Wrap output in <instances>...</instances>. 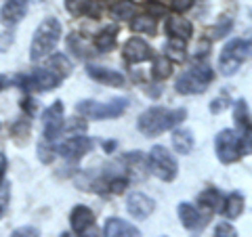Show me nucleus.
<instances>
[{
  "label": "nucleus",
  "instance_id": "nucleus-1",
  "mask_svg": "<svg viewBox=\"0 0 252 237\" xmlns=\"http://www.w3.org/2000/svg\"><path fill=\"white\" fill-rule=\"evenodd\" d=\"M187 118V109H166V107H149L147 112H143L137 120L139 132H143L145 137H156L166 130L177 128V124H181Z\"/></svg>",
  "mask_w": 252,
  "mask_h": 237
},
{
  "label": "nucleus",
  "instance_id": "nucleus-2",
  "mask_svg": "<svg viewBox=\"0 0 252 237\" xmlns=\"http://www.w3.org/2000/svg\"><path fill=\"white\" fill-rule=\"evenodd\" d=\"M61 38V23L55 17H46L40 26L36 28L34 36H32L30 44V59L32 61H40L55 51V46L59 44Z\"/></svg>",
  "mask_w": 252,
  "mask_h": 237
},
{
  "label": "nucleus",
  "instance_id": "nucleus-3",
  "mask_svg": "<svg viewBox=\"0 0 252 237\" xmlns=\"http://www.w3.org/2000/svg\"><path fill=\"white\" fill-rule=\"evenodd\" d=\"M215 78V72L206 61L193 63L191 69H187L185 74L179 76V80L175 84V90L179 94H200L208 89V84Z\"/></svg>",
  "mask_w": 252,
  "mask_h": 237
},
{
  "label": "nucleus",
  "instance_id": "nucleus-4",
  "mask_svg": "<svg viewBox=\"0 0 252 237\" xmlns=\"http://www.w3.org/2000/svg\"><path fill=\"white\" fill-rule=\"evenodd\" d=\"M250 57V40L248 38H233L219 55V69L223 76H235L238 69Z\"/></svg>",
  "mask_w": 252,
  "mask_h": 237
},
{
  "label": "nucleus",
  "instance_id": "nucleus-5",
  "mask_svg": "<svg viewBox=\"0 0 252 237\" xmlns=\"http://www.w3.org/2000/svg\"><path fill=\"white\" fill-rule=\"evenodd\" d=\"M126 107H128V99L118 97L112 99L107 103H99V101H80L76 105L78 116L86 118V120H114V118H120Z\"/></svg>",
  "mask_w": 252,
  "mask_h": 237
},
{
  "label": "nucleus",
  "instance_id": "nucleus-6",
  "mask_svg": "<svg viewBox=\"0 0 252 237\" xmlns=\"http://www.w3.org/2000/svg\"><path fill=\"white\" fill-rule=\"evenodd\" d=\"M147 168L152 170V175H156L160 180H164V183L175 180L179 175V164L175 160V155L162 145L152 147L149 157H147Z\"/></svg>",
  "mask_w": 252,
  "mask_h": 237
},
{
  "label": "nucleus",
  "instance_id": "nucleus-7",
  "mask_svg": "<svg viewBox=\"0 0 252 237\" xmlns=\"http://www.w3.org/2000/svg\"><path fill=\"white\" fill-rule=\"evenodd\" d=\"M215 151L220 164H233L240 160L242 149H240V134L233 128H225L217 134L215 139Z\"/></svg>",
  "mask_w": 252,
  "mask_h": 237
},
{
  "label": "nucleus",
  "instance_id": "nucleus-8",
  "mask_svg": "<svg viewBox=\"0 0 252 237\" xmlns=\"http://www.w3.org/2000/svg\"><path fill=\"white\" fill-rule=\"evenodd\" d=\"M93 147H94L93 139L84 137V134H74V137H69L67 141H63V143L55 149V153L67 162H80Z\"/></svg>",
  "mask_w": 252,
  "mask_h": 237
},
{
  "label": "nucleus",
  "instance_id": "nucleus-9",
  "mask_svg": "<svg viewBox=\"0 0 252 237\" xmlns=\"http://www.w3.org/2000/svg\"><path fill=\"white\" fill-rule=\"evenodd\" d=\"M42 139L49 141V143H55V139L59 137V132L63 130V103L61 101H55L51 107L44 109L42 114Z\"/></svg>",
  "mask_w": 252,
  "mask_h": 237
},
{
  "label": "nucleus",
  "instance_id": "nucleus-10",
  "mask_svg": "<svg viewBox=\"0 0 252 237\" xmlns=\"http://www.w3.org/2000/svg\"><path fill=\"white\" fill-rule=\"evenodd\" d=\"M69 225L78 237H99L94 227V214L89 206H76L69 214Z\"/></svg>",
  "mask_w": 252,
  "mask_h": 237
},
{
  "label": "nucleus",
  "instance_id": "nucleus-11",
  "mask_svg": "<svg viewBox=\"0 0 252 237\" xmlns=\"http://www.w3.org/2000/svg\"><path fill=\"white\" fill-rule=\"evenodd\" d=\"M63 78H59L55 72H51L49 67H40V69H34L26 80H23V89H30V90H38V92H49L53 90L55 86H59V82Z\"/></svg>",
  "mask_w": 252,
  "mask_h": 237
},
{
  "label": "nucleus",
  "instance_id": "nucleus-12",
  "mask_svg": "<svg viewBox=\"0 0 252 237\" xmlns=\"http://www.w3.org/2000/svg\"><path fill=\"white\" fill-rule=\"evenodd\" d=\"M122 57L126 63H143V61H149V59H154V49L149 46L143 38H130L128 42L124 44V53H122Z\"/></svg>",
  "mask_w": 252,
  "mask_h": 237
},
{
  "label": "nucleus",
  "instance_id": "nucleus-13",
  "mask_svg": "<svg viewBox=\"0 0 252 237\" xmlns=\"http://www.w3.org/2000/svg\"><path fill=\"white\" fill-rule=\"evenodd\" d=\"M126 210H128V214L132 218L143 220L147 216H152V212L156 210V202L149 195L141 193V191H135V193L128 195V200H126Z\"/></svg>",
  "mask_w": 252,
  "mask_h": 237
},
{
  "label": "nucleus",
  "instance_id": "nucleus-14",
  "mask_svg": "<svg viewBox=\"0 0 252 237\" xmlns=\"http://www.w3.org/2000/svg\"><path fill=\"white\" fill-rule=\"evenodd\" d=\"M86 76L93 78L94 82H101L105 86H114V89H120L126 84V76L116 72V69H109L103 65H89L86 67Z\"/></svg>",
  "mask_w": 252,
  "mask_h": 237
},
{
  "label": "nucleus",
  "instance_id": "nucleus-15",
  "mask_svg": "<svg viewBox=\"0 0 252 237\" xmlns=\"http://www.w3.org/2000/svg\"><path fill=\"white\" fill-rule=\"evenodd\" d=\"M30 0H6L0 9V21L6 28H13L23 19V15L28 13Z\"/></svg>",
  "mask_w": 252,
  "mask_h": 237
},
{
  "label": "nucleus",
  "instance_id": "nucleus-16",
  "mask_svg": "<svg viewBox=\"0 0 252 237\" xmlns=\"http://www.w3.org/2000/svg\"><path fill=\"white\" fill-rule=\"evenodd\" d=\"M103 237H141V231L135 225H130L128 220L112 216L103 225Z\"/></svg>",
  "mask_w": 252,
  "mask_h": 237
},
{
  "label": "nucleus",
  "instance_id": "nucleus-17",
  "mask_svg": "<svg viewBox=\"0 0 252 237\" xmlns=\"http://www.w3.org/2000/svg\"><path fill=\"white\" fill-rule=\"evenodd\" d=\"M164 30H166V34L170 38H175V40H183V42H187L189 38H191V34H193L191 21L185 19V17H179V15H172V17H168Z\"/></svg>",
  "mask_w": 252,
  "mask_h": 237
},
{
  "label": "nucleus",
  "instance_id": "nucleus-18",
  "mask_svg": "<svg viewBox=\"0 0 252 237\" xmlns=\"http://www.w3.org/2000/svg\"><path fill=\"white\" fill-rule=\"evenodd\" d=\"M124 166H126V178L132 180H143L147 177V160L139 151H130L124 155Z\"/></svg>",
  "mask_w": 252,
  "mask_h": 237
},
{
  "label": "nucleus",
  "instance_id": "nucleus-19",
  "mask_svg": "<svg viewBox=\"0 0 252 237\" xmlns=\"http://www.w3.org/2000/svg\"><path fill=\"white\" fill-rule=\"evenodd\" d=\"M244 208H246V200H244V195L238 193V191H233V193H229L227 197H223V206H220L219 212L227 220H235V218L242 216Z\"/></svg>",
  "mask_w": 252,
  "mask_h": 237
},
{
  "label": "nucleus",
  "instance_id": "nucleus-20",
  "mask_svg": "<svg viewBox=\"0 0 252 237\" xmlns=\"http://www.w3.org/2000/svg\"><path fill=\"white\" fill-rule=\"evenodd\" d=\"M177 214L181 218V225H183L185 229H189V231H195V229H200L204 225V218L200 216L198 208H193V204H189V202H181L179 204Z\"/></svg>",
  "mask_w": 252,
  "mask_h": 237
},
{
  "label": "nucleus",
  "instance_id": "nucleus-21",
  "mask_svg": "<svg viewBox=\"0 0 252 237\" xmlns=\"http://www.w3.org/2000/svg\"><path fill=\"white\" fill-rule=\"evenodd\" d=\"M198 206L202 210H206L208 214H212V212H219L220 206H223V195H220L219 189L208 187L206 191H202L198 195Z\"/></svg>",
  "mask_w": 252,
  "mask_h": 237
},
{
  "label": "nucleus",
  "instance_id": "nucleus-22",
  "mask_svg": "<svg viewBox=\"0 0 252 237\" xmlns=\"http://www.w3.org/2000/svg\"><path fill=\"white\" fill-rule=\"evenodd\" d=\"M109 13H112L116 19L126 21V19L137 17L139 6H137V2H132V0H114V2L109 4Z\"/></svg>",
  "mask_w": 252,
  "mask_h": 237
},
{
  "label": "nucleus",
  "instance_id": "nucleus-23",
  "mask_svg": "<svg viewBox=\"0 0 252 237\" xmlns=\"http://www.w3.org/2000/svg\"><path fill=\"white\" fill-rule=\"evenodd\" d=\"M91 46L93 44L86 40L82 34H76V31H72V34L67 36V49H69V53H72L76 59H86L89 55H93Z\"/></svg>",
  "mask_w": 252,
  "mask_h": 237
},
{
  "label": "nucleus",
  "instance_id": "nucleus-24",
  "mask_svg": "<svg viewBox=\"0 0 252 237\" xmlns=\"http://www.w3.org/2000/svg\"><path fill=\"white\" fill-rule=\"evenodd\" d=\"M116 40H118V28H103L99 31L97 36H94V40H93V44H94V49H97L99 53H107V51H112L114 46H116Z\"/></svg>",
  "mask_w": 252,
  "mask_h": 237
},
{
  "label": "nucleus",
  "instance_id": "nucleus-25",
  "mask_svg": "<svg viewBox=\"0 0 252 237\" xmlns=\"http://www.w3.org/2000/svg\"><path fill=\"white\" fill-rule=\"evenodd\" d=\"M172 147H175L177 153L187 155L193 149V134L189 130H185V128L172 130Z\"/></svg>",
  "mask_w": 252,
  "mask_h": 237
},
{
  "label": "nucleus",
  "instance_id": "nucleus-26",
  "mask_svg": "<svg viewBox=\"0 0 252 237\" xmlns=\"http://www.w3.org/2000/svg\"><path fill=\"white\" fill-rule=\"evenodd\" d=\"M130 30L137 31V34H147V36H156L158 26L156 19L149 17V15H141V17H132L130 21Z\"/></svg>",
  "mask_w": 252,
  "mask_h": 237
},
{
  "label": "nucleus",
  "instance_id": "nucleus-27",
  "mask_svg": "<svg viewBox=\"0 0 252 237\" xmlns=\"http://www.w3.org/2000/svg\"><path fill=\"white\" fill-rule=\"evenodd\" d=\"M233 118H235V124L242 134L250 132V112H248V103L246 101H238L233 109Z\"/></svg>",
  "mask_w": 252,
  "mask_h": 237
},
{
  "label": "nucleus",
  "instance_id": "nucleus-28",
  "mask_svg": "<svg viewBox=\"0 0 252 237\" xmlns=\"http://www.w3.org/2000/svg\"><path fill=\"white\" fill-rule=\"evenodd\" d=\"M170 74H172V61H168L166 57H164V55L156 57V59H154V67H152L154 80L162 82V80H166V78H170Z\"/></svg>",
  "mask_w": 252,
  "mask_h": 237
},
{
  "label": "nucleus",
  "instance_id": "nucleus-29",
  "mask_svg": "<svg viewBox=\"0 0 252 237\" xmlns=\"http://www.w3.org/2000/svg\"><path fill=\"white\" fill-rule=\"evenodd\" d=\"M49 69L57 74L59 78H63V76L69 74V69H72V63L67 61V57L63 53H55L53 57L49 59Z\"/></svg>",
  "mask_w": 252,
  "mask_h": 237
},
{
  "label": "nucleus",
  "instance_id": "nucleus-30",
  "mask_svg": "<svg viewBox=\"0 0 252 237\" xmlns=\"http://www.w3.org/2000/svg\"><path fill=\"white\" fill-rule=\"evenodd\" d=\"M65 9L74 17H82L93 11V0H65Z\"/></svg>",
  "mask_w": 252,
  "mask_h": 237
},
{
  "label": "nucleus",
  "instance_id": "nucleus-31",
  "mask_svg": "<svg viewBox=\"0 0 252 237\" xmlns=\"http://www.w3.org/2000/svg\"><path fill=\"white\" fill-rule=\"evenodd\" d=\"M164 57L168 61H183L185 59V42L170 38L168 44H166V55H164Z\"/></svg>",
  "mask_w": 252,
  "mask_h": 237
},
{
  "label": "nucleus",
  "instance_id": "nucleus-32",
  "mask_svg": "<svg viewBox=\"0 0 252 237\" xmlns=\"http://www.w3.org/2000/svg\"><path fill=\"white\" fill-rule=\"evenodd\" d=\"M55 147H53V143H49V141H40V145H38V160H40L42 164H51L53 160H55Z\"/></svg>",
  "mask_w": 252,
  "mask_h": 237
},
{
  "label": "nucleus",
  "instance_id": "nucleus-33",
  "mask_svg": "<svg viewBox=\"0 0 252 237\" xmlns=\"http://www.w3.org/2000/svg\"><path fill=\"white\" fill-rule=\"evenodd\" d=\"M9 200H11V185L2 183L0 185V220H2L6 210H9Z\"/></svg>",
  "mask_w": 252,
  "mask_h": 237
},
{
  "label": "nucleus",
  "instance_id": "nucleus-34",
  "mask_svg": "<svg viewBox=\"0 0 252 237\" xmlns=\"http://www.w3.org/2000/svg\"><path fill=\"white\" fill-rule=\"evenodd\" d=\"M227 105H229V94L220 92L219 97H217V99L210 103V112H212V114H220V112H223V109H225Z\"/></svg>",
  "mask_w": 252,
  "mask_h": 237
},
{
  "label": "nucleus",
  "instance_id": "nucleus-35",
  "mask_svg": "<svg viewBox=\"0 0 252 237\" xmlns=\"http://www.w3.org/2000/svg\"><path fill=\"white\" fill-rule=\"evenodd\" d=\"M215 237H238V231L229 223H219L215 227Z\"/></svg>",
  "mask_w": 252,
  "mask_h": 237
},
{
  "label": "nucleus",
  "instance_id": "nucleus-36",
  "mask_svg": "<svg viewBox=\"0 0 252 237\" xmlns=\"http://www.w3.org/2000/svg\"><path fill=\"white\" fill-rule=\"evenodd\" d=\"M11 237H40V231L32 225H26V227L15 229V231L11 233Z\"/></svg>",
  "mask_w": 252,
  "mask_h": 237
},
{
  "label": "nucleus",
  "instance_id": "nucleus-37",
  "mask_svg": "<svg viewBox=\"0 0 252 237\" xmlns=\"http://www.w3.org/2000/svg\"><path fill=\"white\" fill-rule=\"evenodd\" d=\"M126 185H128V178H126V177H118V178H112V180H109V183H107V189H109L112 193H122Z\"/></svg>",
  "mask_w": 252,
  "mask_h": 237
},
{
  "label": "nucleus",
  "instance_id": "nucleus-38",
  "mask_svg": "<svg viewBox=\"0 0 252 237\" xmlns=\"http://www.w3.org/2000/svg\"><path fill=\"white\" fill-rule=\"evenodd\" d=\"M147 15H149V17H160V15H166V6H164V4H149L147 6Z\"/></svg>",
  "mask_w": 252,
  "mask_h": 237
},
{
  "label": "nucleus",
  "instance_id": "nucleus-39",
  "mask_svg": "<svg viewBox=\"0 0 252 237\" xmlns=\"http://www.w3.org/2000/svg\"><path fill=\"white\" fill-rule=\"evenodd\" d=\"M170 2H172V9H175L177 13H183L193 4V0H170Z\"/></svg>",
  "mask_w": 252,
  "mask_h": 237
},
{
  "label": "nucleus",
  "instance_id": "nucleus-40",
  "mask_svg": "<svg viewBox=\"0 0 252 237\" xmlns=\"http://www.w3.org/2000/svg\"><path fill=\"white\" fill-rule=\"evenodd\" d=\"M4 175H6V155L0 151V185L4 183Z\"/></svg>",
  "mask_w": 252,
  "mask_h": 237
},
{
  "label": "nucleus",
  "instance_id": "nucleus-41",
  "mask_svg": "<svg viewBox=\"0 0 252 237\" xmlns=\"http://www.w3.org/2000/svg\"><path fill=\"white\" fill-rule=\"evenodd\" d=\"M103 147H105V151H112V149L116 147V143H105Z\"/></svg>",
  "mask_w": 252,
  "mask_h": 237
},
{
  "label": "nucleus",
  "instance_id": "nucleus-42",
  "mask_svg": "<svg viewBox=\"0 0 252 237\" xmlns=\"http://www.w3.org/2000/svg\"><path fill=\"white\" fill-rule=\"evenodd\" d=\"M4 84H6V78H4V76H0V90L4 89Z\"/></svg>",
  "mask_w": 252,
  "mask_h": 237
},
{
  "label": "nucleus",
  "instance_id": "nucleus-43",
  "mask_svg": "<svg viewBox=\"0 0 252 237\" xmlns=\"http://www.w3.org/2000/svg\"><path fill=\"white\" fill-rule=\"evenodd\" d=\"M59 237H72V233H67V231H65V233H61Z\"/></svg>",
  "mask_w": 252,
  "mask_h": 237
},
{
  "label": "nucleus",
  "instance_id": "nucleus-44",
  "mask_svg": "<svg viewBox=\"0 0 252 237\" xmlns=\"http://www.w3.org/2000/svg\"><path fill=\"white\" fill-rule=\"evenodd\" d=\"M160 2H168V0H160Z\"/></svg>",
  "mask_w": 252,
  "mask_h": 237
}]
</instances>
